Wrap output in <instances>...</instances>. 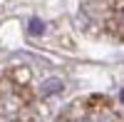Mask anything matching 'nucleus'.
Instances as JSON below:
<instances>
[{
    "instance_id": "obj_1",
    "label": "nucleus",
    "mask_w": 124,
    "mask_h": 122,
    "mask_svg": "<svg viewBox=\"0 0 124 122\" xmlns=\"http://www.w3.org/2000/svg\"><path fill=\"white\" fill-rule=\"evenodd\" d=\"M62 90H65V82L57 80V77H50V80H45V82H42L40 95H42V97H50V95H55V92H62Z\"/></svg>"
},
{
    "instance_id": "obj_2",
    "label": "nucleus",
    "mask_w": 124,
    "mask_h": 122,
    "mask_svg": "<svg viewBox=\"0 0 124 122\" xmlns=\"http://www.w3.org/2000/svg\"><path fill=\"white\" fill-rule=\"evenodd\" d=\"M27 33L30 35H42L45 33V23H42V20H30V27H27Z\"/></svg>"
},
{
    "instance_id": "obj_3",
    "label": "nucleus",
    "mask_w": 124,
    "mask_h": 122,
    "mask_svg": "<svg viewBox=\"0 0 124 122\" xmlns=\"http://www.w3.org/2000/svg\"><path fill=\"white\" fill-rule=\"evenodd\" d=\"M119 20H122V25H124V8H122V13H119Z\"/></svg>"
},
{
    "instance_id": "obj_4",
    "label": "nucleus",
    "mask_w": 124,
    "mask_h": 122,
    "mask_svg": "<svg viewBox=\"0 0 124 122\" xmlns=\"http://www.w3.org/2000/svg\"><path fill=\"white\" fill-rule=\"evenodd\" d=\"M119 100H122V102H124V90H122V95H119Z\"/></svg>"
},
{
    "instance_id": "obj_5",
    "label": "nucleus",
    "mask_w": 124,
    "mask_h": 122,
    "mask_svg": "<svg viewBox=\"0 0 124 122\" xmlns=\"http://www.w3.org/2000/svg\"><path fill=\"white\" fill-rule=\"evenodd\" d=\"M72 122H87V120H72Z\"/></svg>"
}]
</instances>
